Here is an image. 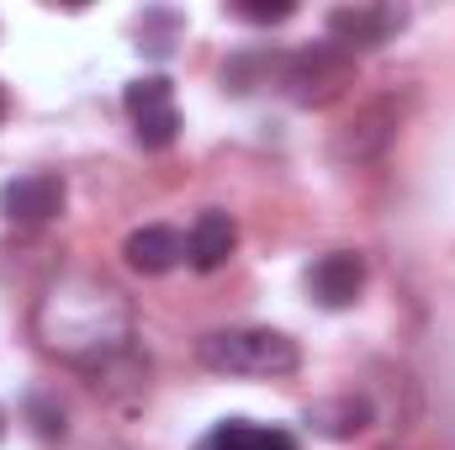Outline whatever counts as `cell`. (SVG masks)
Wrapping results in <instances>:
<instances>
[{
	"instance_id": "5",
	"label": "cell",
	"mask_w": 455,
	"mask_h": 450,
	"mask_svg": "<svg viewBox=\"0 0 455 450\" xmlns=\"http://www.w3.org/2000/svg\"><path fill=\"white\" fill-rule=\"evenodd\" d=\"M64 207V181L37 170V175H16L0 186V218L5 223H48Z\"/></svg>"
},
{
	"instance_id": "6",
	"label": "cell",
	"mask_w": 455,
	"mask_h": 450,
	"mask_svg": "<svg viewBox=\"0 0 455 450\" xmlns=\"http://www.w3.org/2000/svg\"><path fill=\"white\" fill-rule=\"evenodd\" d=\"M360 286H365V260L355 249H334V254L313 260V270H307V292L318 308H349L360 297Z\"/></svg>"
},
{
	"instance_id": "8",
	"label": "cell",
	"mask_w": 455,
	"mask_h": 450,
	"mask_svg": "<svg viewBox=\"0 0 455 450\" xmlns=\"http://www.w3.org/2000/svg\"><path fill=\"white\" fill-rule=\"evenodd\" d=\"M122 254H127V265L138 276H164V270H175L186 260V238L164 223H148V228H138V233H127Z\"/></svg>"
},
{
	"instance_id": "3",
	"label": "cell",
	"mask_w": 455,
	"mask_h": 450,
	"mask_svg": "<svg viewBox=\"0 0 455 450\" xmlns=\"http://www.w3.org/2000/svg\"><path fill=\"white\" fill-rule=\"evenodd\" d=\"M127 117H132V133L143 149H170L180 138V112H175V85L164 75H143L127 85Z\"/></svg>"
},
{
	"instance_id": "1",
	"label": "cell",
	"mask_w": 455,
	"mask_h": 450,
	"mask_svg": "<svg viewBox=\"0 0 455 450\" xmlns=\"http://www.w3.org/2000/svg\"><path fill=\"white\" fill-rule=\"evenodd\" d=\"M37 334L53 355L75 360V366H107L127 350L132 334V318L122 308L112 286L101 281H85V276H69L59 281L43 308H37Z\"/></svg>"
},
{
	"instance_id": "4",
	"label": "cell",
	"mask_w": 455,
	"mask_h": 450,
	"mask_svg": "<svg viewBox=\"0 0 455 450\" xmlns=\"http://www.w3.org/2000/svg\"><path fill=\"white\" fill-rule=\"evenodd\" d=\"M344 80H349V64H344L339 48H307V53L286 59V75H281L286 96L302 107H323L329 96H339Z\"/></svg>"
},
{
	"instance_id": "9",
	"label": "cell",
	"mask_w": 455,
	"mask_h": 450,
	"mask_svg": "<svg viewBox=\"0 0 455 450\" xmlns=\"http://www.w3.org/2000/svg\"><path fill=\"white\" fill-rule=\"evenodd\" d=\"M233 249H238V223L228 213H202L196 228H191V238H186V260L196 270H223Z\"/></svg>"
},
{
	"instance_id": "7",
	"label": "cell",
	"mask_w": 455,
	"mask_h": 450,
	"mask_svg": "<svg viewBox=\"0 0 455 450\" xmlns=\"http://www.w3.org/2000/svg\"><path fill=\"white\" fill-rule=\"evenodd\" d=\"M392 27H403V11H387V5H344L329 16V37L339 48H376L392 37Z\"/></svg>"
},
{
	"instance_id": "11",
	"label": "cell",
	"mask_w": 455,
	"mask_h": 450,
	"mask_svg": "<svg viewBox=\"0 0 455 450\" xmlns=\"http://www.w3.org/2000/svg\"><path fill=\"white\" fill-rule=\"evenodd\" d=\"M307 424H318L323 435H334V440H344V435H355V430H365V424H371V403H365V398H339V403H313V408H307Z\"/></svg>"
},
{
	"instance_id": "12",
	"label": "cell",
	"mask_w": 455,
	"mask_h": 450,
	"mask_svg": "<svg viewBox=\"0 0 455 450\" xmlns=\"http://www.w3.org/2000/svg\"><path fill=\"white\" fill-rule=\"evenodd\" d=\"M228 11H233L238 21H286V16H291L297 5H291V0H275V5H254V0H233Z\"/></svg>"
},
{
	"instance_id": "10",
	"label": "cell",
	"mask_w": 455,
	"mask_h": 450,
	"mask_svg": "<svg viewBox=\"0 0 455 450\" xmlns=\"http://www.w3.org/2000/svg\"><path fill=\"white\" fill-rule=\"evenodd\" d=\"M196 450H297V440H291L286 430H265V424L228 419V424H218Z\"/></svg>"
},
{
	"instance_id": "13",
	"label": "cell",
	"mask_w": 455,
	"mask_h": 450,
	"mask_svg": "<svg viewBox=\"0 0 455 450\" xmlns=\"http://www.w3.org/2000/svg\"><path fill=\"white\" fill-rule=\"evenodd\" d=\"M5 112H11V96H5V85H0V122H5Z\"/></svg>"
},
{
	"instance_id": "2",
	"label": "cell",
	"mask_w": 455,
	"mask_h": 450,
	"mask_svg": "<svg viewBox=\"0 0 455 450\" xmlns=\"http://www.w3.org/2000/svg\"><path fill=\"white\" fill-rule=\"evenodd\" d=\"M196 355L223 376H291L302 366L297 339L281 329H218L196 344Z\"/></svg>"
},
{
	"instance_id": "14",
	"label": "cell",
	"mask_w": 455,
	"mask_h": 450,
	"mask_svg": "<svg viewBox=\"0 0 455 450\" xmlns=\"http://www.w3.org/2000/svg\"><path fill=\"white\" fill-rule=\"evenodd\" d=\"M0 435H5V414H0Z\"/></svg>"
}]
</instances>
